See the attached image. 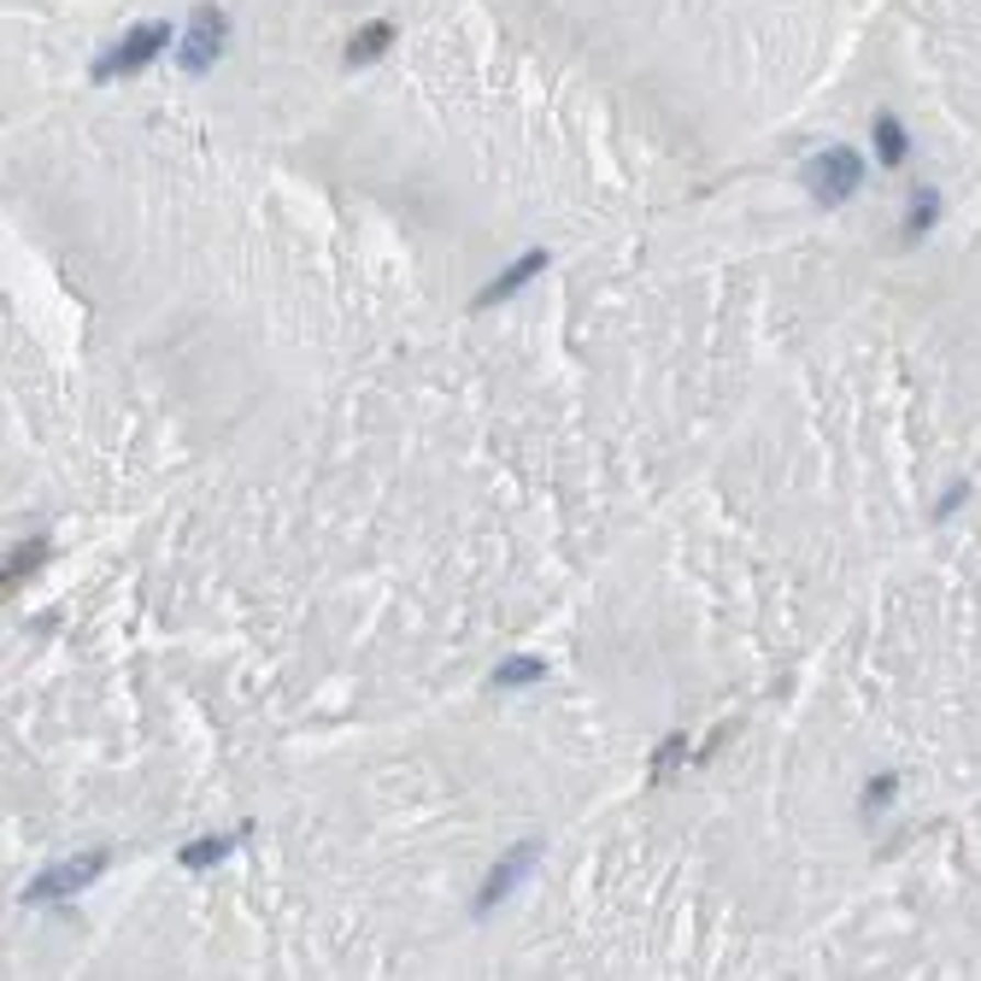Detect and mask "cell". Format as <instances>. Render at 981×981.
Listing matches in <instances>:
<instances>
[{
	"label": "cell",
	"instance_id": "3957f363",
	"mask_svg": "<svg viewBox=\"0 0 981 981\" xmlns=\"http://www.w3.org/2000/svg\"><path fill=\"white\" fill-rule=\"evenodd\" d=\"M112 865V852H82V858H65V865H54L42 876V882H30L24 888V900L30 905H47V900H65V893H77V888H89L100 870Z\"/></svg>",
	"mask_w": 981,
	"mask_h": 981
},
{
	"label": "cell",
	"instance_id": "8992f818",
	"mask_svg": "<svg viewBox=\"0 0 981 981\" xmlns=\"http://www.w3.org/2000/svg\"><path fill=\"white\" fill-rule=\"evenodd\" d=\"M540 265H547V253H523V259H512V270H505V277H500V282H488V289L477 294V312H482V306H500V300H512V294H517V289H523V282H529V277H535V270H540Z\"/></svg>",
	"mask_w": 981,
	"mask_h": 981
},
{
	"label": "cell",
	"instance_id": "5b68a950",
	"mask_svg": "<svg viewBox=\"0 0 981 981\" xmlns=\"http://www.w3.org/2000/svg\"><path fill=\"white\" fill-rule=\"evenodd\" d=\"M535 858H540V840H517V847H512V852H505L500 865H494V876H488V888L477 893V911H494V905L505 900V893H512V888L523 882V870H529Z\"/></svg>",
	"mask_w": 981,
	"mask_h": 981
},
{
	"label": "cell",
	"instance_id": "52a82bcc",
	"mask_svg": "<svg viewBox=\"0 0 981 981\" xmlns=\"http://www.w3.org/2000/svg\"><path fill=\"white\" fill-rule=\"evenodd\" d=\"M388 42H394V24H365L359 36L347 42V65H370L377 54H388Z\"/></svg>",
	"mask_w": 981,
	"mask_h": 981
},
{
	"label": "cell",
	"instance_id": "277c9868",
	"mask_svg": "<svg viewBox=\"0 0 981 981\" xmlns=\"http://www.w3.org/2000/svg\"><path fill=\"white\" fill-rule=\"evenodd\" d=\"M218 47H224V12L200 7L194 24H189V42H182V71H212Z\"/></svg>",
	"mask_w": 981,
	"mask_h": 981
},
{
	"label": "cell",
	"instance_id": "9c48e42d",
	"mask_svg": "<svg viewBox=\"0 0 981 981\" xmlns=\"http://www.w3.org/2000/svg\"><path fill=\"white\" fill-rule=\"evenodd\" d=\"M876 154H882V165H905V130H900V118H876Z\"/></svg>",
	"mask_w": 981,
	"mask_h": 981
},
{
	"label": "cell",
	"instance_id": "6da1fadb",
	"mask_svg": "<svg viewBox=\"0 0 981 981\" xmlns=\"http://www.w3.org/2000/svg\"><path fill=\"white\" fill-rule=\"evenodd\" d=\"M858 177H865V159H858L852 147H828V154H817L805 165V189L817 207H840V200L858 189Z\"/></svg>",
	"mask_w": 981,
	"mask_h": 981
},
{
	"label": "cell",
	"instance_id": "ba28073f",
	"mask_svg": "<svg viewBox=\"0 0 981 981\" xmlns=\"http://www.w3.org/2000/svg\"><path fill=\"white\" fill-rule=\"evenodd\" d=\"M230 852H235V840H189V847L177 852V865L182 870H212V865H224Z\"/></svg>",
	"mask_w": 981,
	"mask_h": 981
},
{
	"label": "cell",
	"instance_id": "30bf717a",
	"mask_svg": "<svg viewBox=\"0 0 981 981\" xmlns=\"http://www.w3.org/2000/svg\"><path fill=\"white\" fill-rule=\"evenodd\" d=\"M42 558H47V540H24V553L12 558V565H7V588H19V582L30 577V570L42 565Z\"/></svg>",
	"mask_w": 981,
	"mask_h": 981
},
{
	"label": "cell",
	"instance_id": "8fae6325",
	"mask_svg": "<svg viewBox=\"0 0 981 981\" xmlns=\"http://www.w3.org/2000/svg\"><path fill=\"white\" fill-rule=\"evenodd\" d=\"M517 682H540V658H512L494 670V688H517Z\"/></svg>",
	"mask_w": 981,
	"mask_h": 981
},
{
	"label": "cell",
	"instance_id": "7a4b0ae2",
	"mask_svg": "<svg viewBox=\"0 0 981 981\" xmlns=\"http://www.w3.org/2000/svg\"><path fill=\"white\" fill-rule=\"evenodd\" d=\"M165 47H171V24H135L124 42L112 47V54H100L94 59V77L107 82V77H130V71H147Z\"/></svg>",
	"mask_w": 981,
	"mask_h": 981
},
{
	"label": "cell",
	"instance_id": "7c38bea8",
	"mask_svg": "<svg viewBox=\"0 0 981 981\" xmlns=\"http://www.w3.org/2000/svg\"><path fill=\"white\" fill-rule=\"evenodd\" d=\"M928 224H935V194L923 189V194H917V207H911V230H905V242H917V235H923Z\"/></svg>",
	"mask_w": 981,
	"mask_h": 981
}]
</instances>
